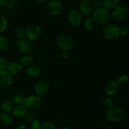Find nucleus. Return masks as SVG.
I'll return each instance as SVG.
<instances>
[{
  "mask_svg": "<svg viewBox=\"0 0 129 129\" xmlns=\"http://www.w3.org/2000/svg\"><path fill=\"white\" fill-rule=\"evenodd\" d=\"M12 112L13 115L16 118H23L27 114L28 108L25 107V105H16L14 107Z\"/></svg>",
  "mask_w": 129,
  "mask_h": 129,
  "instance_id": "4468645a",
  "label": "nucleus"
},
{
  "mask_svg": "<svg viewBox=\"0 0 129 129\" xmlns=\"http://www.w3.org/2000/svg\"><path fill=\"white\" fill-rule=\"evenodd\" d=\"M106 118L110 122L115 123L122 120L125 115V113L122 109L117 107H113L107 109L105 113Z\"/></svg>",
  "mask_w": 129,
  "mask_h": 129,
  "instance_id": "7ed1b4c3",
  "label": "nucleus"
},
{
  "mask_svg": "<svg viewBox=\"0 0 129 129\" xmlns=\"http://www.w3.org/2000/svg\"><path fill=\"white\" fill-rule=\"evenodd\" d=\"M103 105L107 110L113 108L114 105V100L110 96L106 97L103 100Z\"/></svg>",
  "mask_w": 129,
  "mask_h": 129,
  "instance_id": "a878e982",
  "label": "nucleus"
},
{
  "mask_svg": "<svg viewBox=\"0 0 129 129\" xmlns=\"http://www.w3.org/2000/svg\"><path fill=\"white\" fill-rule=\"evenodd\" d=\"M24 105L28 109H37L42 105V99L37 95H31L26 98Z\"/></svg>",
  "mask_w": 129,
  "mask_h": 129,
  "instance_id": "1a4fd4ad",
  "label": "nucleus"
},
{
  "mask_svg": "<svg viewBox=\"0 0 129 129\" xmlns=\"http://www.w3.org/2000/svg\"><path fill=\"white\" fill-rule=\"evenodd\" d=\"M112 17L117 21L125 20L128 15L127 10L123 6H117L112 11Z\"/></svg>",
  "mask_w": 129,
  "mask_h": 129,
  "instance_id": "f8f14e48",
  "label": "nucleus"
},
{
  "mask_svg": "<svg viewBox=\"0 0 129 129\" xmlns=\"http://www.w3.org/2000/svg\"><path fill=\"white\" fill-rule=\"evenodd\" d=\"M96 23L94 22V20L91 17H87L84 20L83 26H84V29L87 31H93L95 27Z\"/></svg>",
  "mask_w": 129,
  "mask_h": 129,
  "instance_id": "aec40b11",
  "label": "nucleus"
},
{
  "mask_svg": "<svg viewBox=\"0 0 129 129\" xmlns=\"http://www.w3.org/2000/svg\"><path fill=\"white\" fill-rule=\"evenodd\" d=\"M16 129H28V128L27 127H26L25 125H20L18 126L17 128Z\"/></svg>",
  "mask_w": 129,
  "mask_h": 129,
  "instance_id": "4c0bfd02",
  "label": "nucleus"
},
{
  "mask_svg": "<svg viewBox=\"0 0 129 129\" xmlns=\"http://www.w3.org/2000/svg\"><path fill=\"white\" fill-rule=\"evenodd\" d=\"M16 3V0H8L7 1V5L10 8H12L15 6Z\"/></svg>",
  "mask_w": 129,
  "mask_h": 129,
  "instance_id": "c9c22d12",
  "label": "nucleus"
},
{
  "mask_svg": "<svg viewBox=\"0 0 129 129\" xmlns=\"http://www.w3.org/2000/svg\"><path fill=\"white\" fill-rule=\"evenodd\" d=\"M60 57L64 60H66L69 57V53L67 51H62L60 53Z\"/></svg>",
  "mask_w": 129,
  "mask_h": 129,
  "instance_id": "f704fd0d",
  "label": "nucleus"
},
{
  "mask_svg": "<svg viewBox=\"0 0 129 129\" xmlns=\"http://www.w3.org/2000/svg\"><path fill=\"white\" fill-rule=\"evenodd\" d=\"M40 129H55V125L51 122H46L41 125Z\"/></svg>",
  "mask_w": 129,
  "mask_h": 129,
  "instance_id": "c85d7f7f",
  "label": "nucleus"
},
{
  "mask_svg": "<svg viewBox=\"0 0 129 129\" xmlns=\"http://www.w3.org/2000/svg\"><path fill=\"white\" fill-rule=\"evenodd\" d=\"M8 26V20L5 16L0 15V33L3 32Z\"/></svg>",
  "mask_w": 129,
  "mask_h": 129,
  "instance_id": "bb28decb",
  "label": "nucleus"
},
{
  "mask_svg": "<svg viewBox=\"0 0 129 129\" xmlns=\"http://www.w3.org/2000/svg\"><path fill=\"white\" fill-rule=\"evenodd\" d=\"M6 69L10 74H18L21 73L23 69V67L19 62H13L9 63Z\"/></svg>",
  "mask_w": 129,
  "mask_h": 129,
  "instance_id": "f3484780",
  "label": "nucleus"
},
{
  "mask_svg": "<svg viewBox=\"0 0 129 129\" xmlns=\"http://www.w3.org/2000/svg\"><path fill=\"white\" fill-rule=\"evenodd\" d=\"M93 3V5L94 8H99L102 7L103 3V0H93L92 1Z\"/></svg>",
  "mask_w": 129,
  "mask_h": 129,
  "instance_id": "473e14b6",
  "label": "nucleus"
},
{
  "mask_svg": "<svg viewBox=\"0 0 129 129\" xmlns=\"http://www.w3.org/2000/svg\"><path fill=\"white\" fill-rule=\"evenodd\" d=\"M15 34L18 39L23 40V39H25V37H26V30L23 27L19 26V27L16 28L15 30Z\"/></svg>",
  "mask_w": 129,
  "mask_h": 129,
  "instance_id": "393cba45",
  "label": "nucleus"
},
{
  "mask_svg": "<svg viewBox=\"0 0 129 129\" xmlns=\"http://www.w3.org/2000/svg\"><path fill=\"white\" fill-rule=\"evenodd\" d=\"M15 44L18 47L19 51L25 55L29 54L32 49V45H31V42L29 41L28 39H25L23 40L16 39L15 42Z\"/></svg>",
  "mask_w": 129,
  "mask_h": 129,
  "instance_id": "0eeeda50",
  "label": "nucleus"
},
{
  "mask_svg": "<svg viewBox=\"0 0 129 129\" xmlns=\"http://www.w3.org/2000/svg\"><path fill=\"white\" fill-rule=\"evenodd\" d=\"M111 16L108 10L103 7L96 8L93 13V19L96 23L105 25L110 20Z\"/></svg>",
  "mask_w": 129,
  "mask_h": 129,
  "instance_id": "f257e3e1",
  "label": "nucleus"
},
{
  "mask_svg": "<svg viewBox=\"0 0 129 129\" xmlns=\"http://www.w3.org/2000/svg\"><path fill=\"white\" fill-rule=\"evenodd\" d=\"M82 15L78 10H73L68 15V21L73 26H78L82 22Z\"/></svg>",
  "mask_w": 129,
  "mask_h": 129,
  "instance_id": "9d476101",
  "label": "nucleus"
},
{
  "mask_svg": "<svg viewBox=\"0 0 129 129\" xmlns=\"http://www.w3.org/2000/svg\"><path fill=\"white\" fill-rule=\"evenodd\" d=\"M38 3H44V1H45L46 0H36Z\"/></svg>",
  "mask_w": 129,
  "mask_h": 129,
  "instance_id": "58836bf2",
  "label": "nucleus"
},
{
  "mask_svg": "<svg viewBox=\"0 0 129 129\" xmlns=\"http://www.w3.org/2000/svg\"><path fill=\"white\" fill-rule=\"evenodd\" d=\"M25 100H26V98L23 94L21 93H17L13 98V102L14 104H16V105H21L25 104Z\"/></svg>",
  "mask_w": 129,
  "mask_h": 129,
  "instance_id": "b1692460",
  "label": "nucleus"
},
{
  "mask_svg": "<svg viewBox=\"0 0 129 129\" xmlns=\"http://www.w3.org/2000/svg\"><path fill=\"white\" fill-rule=\"evenodd\" d=\"M79 8L81 15L86 16H89L94 11V6L91 0H81Z\"/></svg>",
  "mask_w": 129,
  "mask_h": 129,
  "instance_id": "6e6552de",
  "label": "nucleus"
},
{
  "mask_svg": "<svg viewBox=\"0 0 129 129\" xmlns=\"http://www.w3.org/2000/svg\"><path fill=\"white\" fill-rule=\"evenodd\" d=\"M120 34L124 35V36H127L129 35V26L124 25L120 28Z\"/></svg>",
  "mask_w": 129,
  "mask_h": 129,
  "instance_id": "7c9ffc66",
  "label": "nucleus"
},
{
  "mask_svg": "<svg viewBox=\"0 0 129 129\" xmlns=\"http://www.w3.org/2000/svg\"><path fill=\"white\" fill-rule=\"evenodd\" d=\"M128 77L126 75H122L121 76H120L118 78V81H117V83L119 85H125L127 83H128Z\"/></svg>",
  "mask_w": 129,
  "mask_h": 129,
  "instance_id": "cd10ccee",
  "label": "nucleus"
},
{
  "mask_svg": "<svg viewBox=\"0 0 129 129\" xmlns=\"http://www.w3.org/2000/svg\"><path fill=\"white\" fill-rule=\"evenodd\" d=\"M120 28L117 25L114 23L106 25L103 30V35L107 40L113 41L119 37Z\"/></svg>",
  "mask_w": 129,
  "mask_h": 129,
  "instance_id": "f03ea898",
  "label": "nucleus"
},
{
  "mask_svg": "<svg viewBox=\"0 0 129 129\" xmlns=\"http://www.w3.org/2000/svg\"><path fill=\"white\" fill-rule=\"evenodd\" d=\"M41 29L37 25H31L26 30V37L30 42L37 40L41 36Z\"/></svg>",
  "mask_w": 129,
  "mask_h": 129,
  "instance_id": "423d86ee",
  "label": "nucleus"
},
{
  "mask_svg": "<svg viewBox=\"0 0 129 129\" xmlns=\"http://www.w3.org/2000/svg\"><path fill=\"white\" fill-rule=\"evenodd\" d=\"M10 47V42L9 39L6 37L0 36V50L6 51Z\"/></svg>",
  "mask_w": 129,
  "mask_h": 129,
  "instance_id": "412c9836",
  "label": "nucleus"
},
{
  "mask_svg": "<svg viewBox=\"0 0 129 129\" xmlns=\"http://www.w3.org/2000/svg\"><path fill=\"white\" fill-rule=\"evenodd\" d=\"M119 84L115 80L110 81L105 86V91L108 95L115 94L118 90Z\"/></svg>",
  "mask_w": 129,
  "mask_h": 129,
  "instance_id": "dca6fc26",
  "label": "nucleus"
},
{
  "mask_svg": "<svg viewBox=\"0 0 129 129\" xmlns=\"http://www.w3.org/2000/svg\"><path fill=\"white\" fill-rule=\"evenodd\" d=\"M62 129H69V128H68V127H63Z\"/></svg>",
  "mask_w": 129,
  "mask_h": 129,
  "instance_id": "ea45409f",
  "label": "nucleus"
},
{
  "mask_svg": "<svg viewBox=\"0 0 129 129\" xmlns=\"http://www.w3.org/2000/svg\"><path fill=\"white\" fill-rule=\"evenodd\" d=\"M41 127L40 122L37 120H34L31 123V129H40Z\"/></svg>",
  "mask_w": 129,
  "mask_h": 129,
  "instance_id": "2f4dec72",
  "label": "nucleus"
},
{
  "mask_svg": "<svg viewBox=\"0 0 129 129\" xmlns=\"http://www.w3.org/2000/svg\"><path fill=\"white\" fill-rule=\"evenodd\" d=\"M119 0H103V5L107 10H112L117 7Z\"/></svg>",
  "mask_w": 129,
  "mask_h": 129,
  "instance_id": "5701e85b",
  "label": "nucleus"
},
{
  "mask_svg": "<svg viewBox=\"0 0 129 129\" xmlns=\"http://www.w3.org/2000/svg\"><path fill=\"white\" fill-rule=\"evenodd\" d=\"M34 91L35 94L39 96H43L48 93L49 85L45 81H39L35 84L34 86Z\"/></svg>",
  "mask_w": 129,
  "mask_h": 129,
  "instance_id": "ddd939ff",
  "label": "nucleus"
},
{
  "mask_svg": "<svg viewBox=\"0 0 129 129\" xmlns=\"http://www.w3.org/2000/svg\"><path fill=\"white\" fill-rule=\"evenodd\" d=\"M0 120L5 125H10L13 122V116L10 113L3 112L0 114Z\"/></svg>",
  "mask_w": 129,
  "mask_h": 129,
  "instance_id": "4be33fe9",
  "label": "nucleus"
},
{
  "mask_svg": "<svg viewBox=\"0 0 129 129\" xmlns=\"http://www.w3.org/2000/svg\"><path fill=\"white\" fill-rule=\"evenodd\" d=\"M25 120H26V122H31L34 119V113H31V112H28L27 114L26 115V116L25 117Z\"/></svg>",
  "mask_w": 129,
  "mask_h": 129,
  "instance_id": "72a5a7b5",
  "label": "nucleus"
},
{
  "mask_svg": "<svg viewBox=\"0 0 129 129\" xmlns=\"http://www.w3.org/2000/svg\"><path fill=\"white\" fill-rule=\"evenodd\" d=\"M47 10L51 16H57L61 13L62 6L59 0H50L47 4Z\"/></svg>",
  "mask_w": 129,
  "mask_h": 129,
  "instance_id": "39448f33",
  "label": "nucleus"
},
{
  "mask_svg": "<svg viewBox=\"0 0 129 129\" xmlns=\"http://www.w3.org/2000/svg\"><path fill=\"white\" fill-rule=\"evenodd\" d=\"M13 83L11 74L7 70H0V87L8 88Z\"/></svg>",
  "mask_w": 129,
  "mask_h": 129,
  "instance_id": "9b49d317",
  "label": "nucleus"
},
{
  "mask_svg": "<svg viewBox=\"0 0 129 129\" xmlns=\"http://www.w3.org/2000/svg\"><path fill=\"white\" fill-rule=\"evenodd\" d=\"M57 44L62 51L69 52L73 49L74 41L73 39L66 35H62L57 40Z\"/></svg>",
  "mask_w": 129,
  "mask_h": 129,
  "instance_id": "20e7f679",
  "label": "nucleus"
},
{
  "mask_svg": "<svg viewBox=\"0 0 129 129\" xmlns=\"http://www.w3.org/2000/svg\"><path fill=\"white\" fill-rule=\"evenodd\" d=\"M34 59L32 56L30 55H24L19 60V63L21 66L28 67L34 64Z\"/></svg>",
  "mask_w": 129,
  "mask_h": 129,
  "instance_id": "6ab92c4d",
  "label": "nucleus"
},
{
  "mask_svg": "<svg viewBox=\"0 0 129 129\" xmlns=\"http://www.w3.org/2000/svg\"><path fill=\"white\" fill-rule=\"evenodd\" d=\"M1 108L4 112L10 113L12 112L14 108V103L10 99H5L2 102Z\"/></svg>",
  "mask_w": 129,
  "mask_h": 129,
  "instance_id": "a211bd4d",
  "label": "nucleus"
},
{
  "mask_svg": "<svg viewBox=\"0 0 129 129\" xmlns=\"http://www.w3.org/2000/svg\"><path fill=\"white\" fill-rule=\"evenodd\" d=\"M26 74L30 78H37L41 74V69L39 66L32 64L27 67V69H26Z\"/></svg>",
  "mask_w": 129,
  "mask_h": 129,
  "instance_id": "2eb2a0df",
  "label": "nucleus"
},
{
  "mask_svg": "<svg viewBox=\"0 0 129 129\" xmlns=\"http://www.w3.org/2000/svg\"><path fill=\"white\" fill-rule=\"evenodd\" d=\"M8 62L5 58H0V70H6Z\"/></svg>",
  "mask_w": 129,
  "mask_h": 129,
  "instance_id": "c756f323",
  "label": "nucleus"
},
{
  "mask_svg": "<svg viewBox=\"0 0 129 129\" xmlns=\"http://www.w3.org/2000/svg\"><path fill=\"white\" fill-rule=\"evenodd\" d=\"M8 0H0V5L1 6H5L7 3Z\"/></svg>",
  "mask_w": 129,
  "mask_h": 129,
  "instance_id": "e433bc0d",
  "label": "nucleus"
}]
</instances>
